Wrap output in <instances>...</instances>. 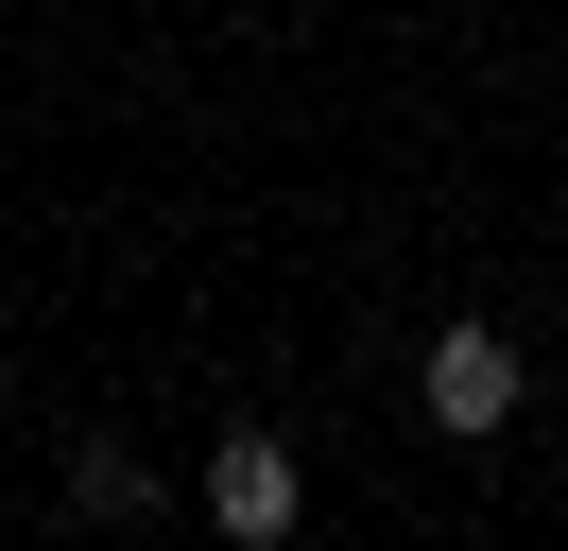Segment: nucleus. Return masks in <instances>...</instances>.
Wrapping results in <instances>:
<instances>
[{
    "instance_id": "f257e3e1",
    "label": "nucleus",
    "mask_w": 568,
    "mask_h": 551,
    "mask_svg": "<svg viewBox=\"0 0 568 551\" xmlns=\"http://www.w3.org/2000/svg\"><path fill=\"white\" fill-rule=\"evenodd\" d=\"M517 328H483V310H465V328H430V362H414V397H430V431H465V448H483V431H517Z\"/></svg>"
},
{
    "instance_id": "f03ea898",
    "label": "nucleus",
    "mask_w": 568,
    "mask_h": 551,
    "mask_svg": "<svg viewBox=\"0 0 568 551\" xmlns=\"http://www.w3.org/2000/svg\"><path fill=\"white\" fill-rule=\"evenodd\" d=\"M293 517H311V465H293V431H224V448H207V534H224V551H276Z\"/></svg>"
},
{
    "instance_id": "7ed1b4c3",
    "label": "nucleus",
    "mask_w": 568,
    "mask_h": 551,
    "mask_svg": "<svg viewBox=\"0 0 568 551\" xmlns=\"http://www.w3.org/2000/svg\"><path fill=\"white\" fill-rule=\"evenodd\" d=\"M70 517H155V465L87 431V448H70Z\"/></svg>"
}]
</instances>
